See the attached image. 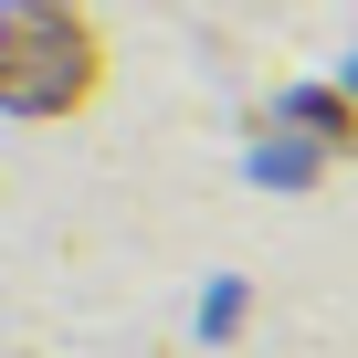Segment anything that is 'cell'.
Segmentation results:
<instances>
[{
    "label": "cell",
    "mask_w": 358,
    "mask_h": 358,
    "mask_svg": "<svg viewBox=\"0 0 358 358\" xmlns=\"http://www.w3.org/2000/svg\"><path fill=\"white\" fill-rule=\"evenodd\" d=\"M106 85V43L74 0H0V106L11 116H74Z\"/></svg>",
    "instance_id": "cell-1"
}]
</instances>
